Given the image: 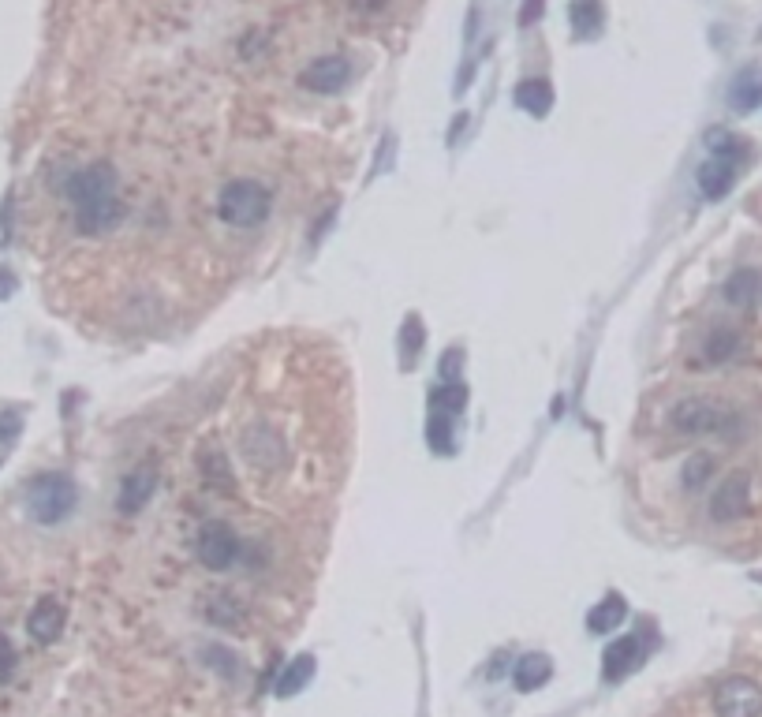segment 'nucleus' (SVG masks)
<instances>
[{
    "label": "nucleus",
    "instance_id": "f257e3e1",
    "mask_svg": "<svg viewBox=\"0 0 762 717\" xmlns=\"http://www.w3.org/2000/svg\"><path fill=\"white\" fill-rule=\"evenodd\" d=\"M68 198L75 206V225L86 236H101L124 221V202L116 195V169L109 161H94L68 180Z\"/></svg>",
    "mask_w": 762,
    "mask_h": 717
},
{
    "label": "nucleus",
    "instance_id": "f03ea898",
    "mask_svg": "<svg viewBox=\"0 0 762 717\" xmlns=\"http://www.w3.org/2000/svg\"><path fill=\"white\" fill-rule=\"evenodd\" d=\"M673 430L688 437H721V434H733L740 426V411L729 408L725 400H710V396H688L680 400L673 415Z\"/></svg>",
    "mask_w": 762,
    "mask_h": 717
},
{
    "label": "nucleus",
    "instance_id": "7ed1b4c3",
    "mask_svg": "<svg viewBox=\"0 0 762 717\" xmlns=\"http://www.w3.org/2000/svg\"><path fill=\"white\" fill-rule=\"evenodd\" d=\"M269 206H273V195L269 187H262L258 180H232L221 187V198H217V210L232 228H254L262 225L269 217Z\"/></svg>",
    "mask_w": 762,
    "mask_h": 717
},
{
    "label": "nucleus",
    "instance_id": "20e7f679",
    "mask_svg": "<svg viewBox=\"0 0 762 717\" xmlns=\"http://www.w3.org/2000/svg\"><path fill=\"white\" fill-rule=\"evenodd\" d=\"M75 501H79V490H75V482H71L68 475H38L27 486L30 516L38 523H45V527L68 520Z\"/></svg>",
    "mask_w": 762,
    "mask_h": 717
},
{
    "label": "nucleus",
    "instance_id": "39448f33",
    "mask_svg": "<svg viewBox=\"0 0 762 717\" xmlns=\"http://www.w3.org/2000/svg\"><path fill=\"white\" fill-rule=\"evenodd\" d=\"M650 647H654V635L650 632H632L621 635L617 643H609L606 654H602V680L606 684H621L635 669H643V661L650 658Z\"/></svg>",
    "mask_w": 762,
    "mask_h": 717
},
{
    "label": "nucleus",
    "instance_id": "423d86ee",
    "mask_svg": "<svg viewBox=\"0 0 762 717\" xmlns=\"http://www.w3.org/2000/svg\"><path fill=\"white\" fill-rule=\"evenodd\" d=\"M195 549H198V561L206 564V568L225 572V568H232V561L240 557V538H236V531H232L228 523L210 520L198 527Z\"/></svg>",
    "mask_w": 762,
    "mask_h": 717
},
{
    "label": "nucleus",
    "instance_id": "0eeeda50",
    "mask_svg": "<svg viewBox=\"0 0 762 717\" xmlns=\"http://www.w3.org/2000/svg\"><path fill=\"white\" fill-rule=\"evenodd\" d=\"M718 717H762V688L751 676H729L714 691Z\"/></svg>",
    "mask_w": 762,
    "mask_h": 717
},
{
    "label": "nucleus",
    "instance_id": "6e6552de",
    "mask_svg": "<svg viewBox=\"0 0 762 717\" xmlns=\"http://www.w3.org/2000/svg\"><path fill=\"white\" fill-rule=\"evenodd\" d=\"M751 505V478L744 471H733V475L721 482L714 490V501H710V516L718 523L740 520Z\"/></svg>",
    "mask_w": 762,
    "mask_h": 717
},
{
    "label": "nucleus",
    "instance_id": "1a4fd4ad",
    "mask_svg": "<svg viewBox=\"0 0 762 717\" xmlns=\"http://www.w3.org/2000/svg\"><path fill=\"white\" fill-rule=\"evenodd\" d=\"M740 165L744 161H736V157H725V154H710L699 165V172H695V180H699V191H703V198H710V202H718V198H725L729 191H733V183H736V172H740Z\"/></svg>",
    "mask_w": 762,
    "mask_h": 717
},
{
    "label": "nucleus",
    "instance_id": "9d476101",
    "mask_svg": "<svg viewBox=\"0 0 762 717\" xmlns=\"http://www.w3.org/2000/svg\"><path fill=\"white\" fill-rule=\"evenodd\" d=\"M348 79H352V64L344 57H318L299 75V83L314 90V94H337V90H344Z\"/></svg>",
    "mask_w": 762,
    "mask_h": 717
},
{
    "label": "nucleus",
    "instance_id": "9b49d317",
    "mask_svg": "<svg viewBox=\"0 0 762 717\" xmlns=\"http://www.w3.org/2000/svg\"><path fill=\"white\" fill-rule=\"evenodd\" d=\"M154 490H157V467L142 464L120 482V501H116V505H120L124 516H131V512H139V508L154 497Z\"/></svg>",
    "mask_w": 762,
    "mask_h": 717
},
{
    "label": "nucleus",
    "instance_id": "f8f14e48",
    "mask_svg": "<svg viewBox=\"0 0 762 717\" xmlns=\"http://www.w3.org/2000/svg\"><path fill=\"white\" fill-rule=\"evenodd\" d=\"M27 628L38 643H57L60 632H64V605L57 598H42V602L30 609Z\"/></svg>",
    "mask_w": 762,
    "mask_h": 717
},
{
    "label": "nucleus",
    "instance_id": "ddd939ff",
    "mask_svg": "<svg viewBox=\"0 0 762 717\" xmlns=\"http://www.w3.org/2000/svg\"><path fill=\"white\" fill-rule=\"evenodd\" d=\"M550 676H553L550 654H523L516 661V669H512V684L520 691H538L550 684Z\"/></svg>",
    "mask_w": 762,
    "mask_h": 717
},
{
    "label": "nucleus",
    "instance_id": "4468645a",
    "mask_svg": "<svg viewBox=\"0 0 762 717\" xmlns=\"http://www.w3.org/2000/svg\"><path fill=\"white\" fill-rule=\"evenodd\" d=\"M729 105L736 113H755L762 109V71L759 68H744L729 86Z\"/></svg>",
    "mask_w": 762,
    "mask_h": 717
},
{
    "label": "nucleus",
    "instance_id": "2eb2a0df",
    "mask_svg": "<svg viewBox=\"0 0 762 717\" xmlns=\"http://www.w3.org/2000/svg\"><path fill=\"white\" fill-rule=\"evenodd\" d=\"M624 617H628V602H624L621 594H606V598L587 613V632H594V635L617 632V628L624 624Z\"/></svg>",
    "mask_w": 762,
    "mask_h": 717
},
{
    "label": "nucleus",
    "instance_id": "dca6fc26",
    "mask_svg": "<svg viewBox=\"0 0 762 717\" xmlns=\"http://www.w3.org/2000/svg\"><path fill=\"white\" fill-rule=\"evenodd\" d=\"M725 299L733 307H755L762 299V273L759 269H736L733 277L725 281Z\"/></svg>",
    "mask_w": 762,
    "mask_h": 717
},
{
    "label": "nucleus",
    "instance_id": "f3484780",
    "mask_svg": "<svg viewBox=\"0 0 762 717\" xmlns=\"http://www.w3.org/2000/svg\"><path fill=\"white\" fill-rule=\"evenodd\" d=\"M516 105L531 116H546L553 109V86L546 79H523L516 86Z\"/></svg>",
    "mask_w": 762,
    "mask_h": 717
},
{
    "label": "nucleus",
    "instance_id": "a211bd4d",
    "mask_svg": "<svg viewBox=\"0 0 762 717\" xmlns=\"http://www.w3.org/2000/svg\"><path fill=\"white\" fill-rule=\"evenodd\" d=\"M314 680V658L311 654H299L292 658V665H284V673L277 676V695L288 699V695H299Z\"/></svg>",
    "mask_w": 762,
    "mask_h": 717
},
{
    "label": "nucleus",
    "instance_id": "6ab92c4d",
    "mask_svg": "<svg viewBox=\"0 0 762 717\" xmlns=\"http://www.w3.org/2000/svg\"><path fill=\"white\" fill-rule=\"evenodd\" d=\"M198 467H202V478L210 482L213 490H221V493H232V490H236V482H232V471H228L225 452L206 449L202 456H198Z\"/></svg>",
    "mask_w": 762,
    "mask_h": 717
},
{
    "label": "nucleus",
    "instance_id": "aec40b11",
    "mask_svg": "<svg viewBox=\"0 0 762 717\" xmlns=\"http://www.w3.org/2000/svg\"><path fill=\"white\" fill-rule=\"evenodd\" d=\"M572 30L579 38H594L602 30V0H572Z\"/></svg>",
    "mask_w": 762,
    "mask_h": 717
},
{
    "label": "nucleus",
    "instance_id": "412c9836",
    "mask_svg": "<svg viewBox=\"0 0 762 717\" xmlns=\"http://www.w3.org/2000/svg\"><path fill=\"white\" fill-rule=\"evenodd\" d=\"M736 352H740V337H736L733 329H714L703 348L706 363H725V359H733Z\"/></svg>",
    "mask_w": 762,
    "mask_h": 717
},
{
    "label": "nucleus",
    "instance_id": "4be33fe9",
    "mask_svg": "<svg viewBox=\"0 0 762 717\" xmlns=\"http://www.w3.org/2000/svg\"><path fill=\"white\" fill-rule=\"evenodd\" d=\"M434 404H438L445 415H460V411L467 408V385L464 381H441Z\"/></svg>",
    "mask_w": 762,
    "mask_h": 717
},
{
    "label": "nucleus",
    "instance_id": "5701e85b",
    "mask_svg": "<svg viewBox=\"0 0 762 717\" xmlns=\"http://www.w3.org/2000/svg\"><path fill=\"white\" fill-rule=\"evenodd\" d=\"M423 340H426L423 318H419V314H411L408 322H404V333H400V352H404V359L415 363V355L423 352Z\"/></svg>",
    "mask_w": 762,
    "mask_h": 717
},
{
    "label": "nucleus",
    "instance_id": "b1692460",
    "mask_svg": "<svg viewBox=\"0 0 762 717\" xmlns=\"http://www.w3.org/2000/svg\"><path fill=\"white\" fill-rule=\"evenodd\" d=\"M710 475H714V456H706V452H699L684 464V486L688 490H703Z\"/></svg>",
    "mask_w": 762,
    "mask_h": 717
},
{
    "label": "nucleus",
    "instance_id": "393cba45",
    "mask_svg": "<svg viewBox=\"0 0 762 717\" xmlns=\"http://www.w3.org/2000/svg\"><path fill=\"white\" fill-rule=\"evenodd\" d=\"M426 437H430V449L434 452H452V445H456V441H452V415H445V411L434 415Z\"/></svg>",
    "mask_w": 762,
    "mask_h": 717
},
{
    "label": "nucleus",
    "instance_id": "a878e982",
    "mask_svg": "<svg viewBox=\"0 0 762 717\" xmlns=\"http://www.w3.org/2000/svg\"><path fill=\"white\" fill-rule=\"evenodd\" d=\"M15 673V647L8 635H0V684H8Z\"/></svg>",
    "mask_w": 762,
    "mask_h": 717
},
{
    "label": "nucleus",
    "instance_id": "bb28decb",
    "mask_svg": "<svg viewBox=\"0 0 762 717\" xmlns=\"http://www.w3.org/2000/svg\"><path fill=\"white\" fill-rule=\"evenodd\" d=\"M460 366H464V352L460 348H452L445 359H441V381H460Z\"/></svg>",
    "mask_w": 762,
    "mask_h": 717
},
{
    "label": "nucleus",
    "instance_id": "cd10ccee",
    "mask_svg": "<svg viewBox=\"0 0 762 717\" xmlns=\"http://www.w3.org/2000/svg\"><path fill=\"white\" fill-rule=\"evenodd\" d=\"M542 12H546V0H523L520 27H531V23H538V19H542Z\"/></svg>",
    "mask_w": 762,
    "mask_h": 717
},
{
    "label": "nucleus",
    "instance_id": "c85d7f7f",
    "mask_svg": "<svg viewBox=\"0 0 762 717\" xmlns=\"http://www.w3.org/2000/svg\"><path fill=\"white\" fill-rule=\"evenodd\" d=\"M19 426H23V419H19L15 411H8V415H0V441H12V437L19 434Z\"/></svg>",
    "mask_w": 762,
    "mask_h": 717
},
{
    "label": "nucleus",
    "instance_id": "c756f323",
    "mask_svg": "<svg viewBox=\"0 0 762 717\" xmlns=\"http://www.w3.org/2000/svg\"><path fill=\"white\" fill-rule=\"evenodd\" d=\"M15 292V277L8 269H0V299H8Z\"/></svg>",
    "mask_w": 762,
    "mask_h": 717
},
{
    "label": "nucleus",
    "instance_id": "7c9ffc66",
    "mask_svg": "<svg viewBox=\"0 0 762 717\" xmlns=\"http://www.w3.org/2000/svg\"><path fill=\"white\" fill-rule=\"evenodd\" d=\"M355 12H381L385 8V0H352Z\"/></svg>",
    "mask_w": 762,
    "mask_h": 717
}]
</instances>
